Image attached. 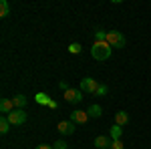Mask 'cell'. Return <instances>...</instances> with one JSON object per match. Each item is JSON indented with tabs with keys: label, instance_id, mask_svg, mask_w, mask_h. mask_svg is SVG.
I'll return each instance as SVG.
<instances>
[{
	"label": "cell",
	"instance_id": "cell-3",
	"mask_svg": "<svg viewBox=\"0 0 151 149\" xmlns=\"http://www.w3.org/2000/svg\"><path fill=\"white\" fill-rule=\"evenodd\" d=\"M99 81H95V79H91V77H85V79L81 81V91L83 93H91V95H95L97 93V89H99Z\"/></svg>",
	"mask_w": 151,
	"mask_h": 149
},
{
	"label": "cell",
	"instance_id": "cell-6",
	"mask_svg": "<svg viewBox=\"0 0 151 149\" xmlns=\"http://www.w3.org/2000/svg\"><path fill=\"white\" fill-rule=\"evenodd\" d=\"M58 133L60 135H73L75 133V129H77V125L73 123V121H58Z\"/></svg>",
	"mask_w": 151,
	"mask_h": 149
},
{
	"label": "cell",
	"instance_id": "cell-4",
	"mask_svg": "<svg viewBox=\"0 0 151 149\" xmlns=\"http://www.w3.org/2000/svg\"><path fill=\"white\" fill-rule=\"evenodd\" d=\"M8 117V121H10V125H24L26 123V113H24V109H14L10 115H6Z\"/></svg>",
	"mask_w": 151,
	"mask_h": 149
},
{
	"label": "cell",
	"instance_id": "cell-10",
	"mask_svg": "<svg viewBox=\"0 0 151 149\" xmlns=\"http://www.w3.org/2000/svg\"><path fill=\"white\" fill-rule=\"evenodd\" d=\"M87 115H89V117H93V119H99V117L103 115V109H101V105H91V107L87 109Z\"/></svg>",
	"mask_w": 151,
	"mask_h": 149
},
{
	"label": "cell",
	"instance_id": "cell-15",
	"mask_svg": "<svg viewBox=\"0 0 151 149\" xmlns=\"http://www.w3.org/2000/svg\"><path fill=\"white\" fill-rule=\"evenodd\" d=\"M8 14H10V6H8L6 0H2V2H0V18H6Z\"/></svg>",
	"mask_w": 151,
	"mask_h": 149
},
{
	"label": "cell",
	"instance_id": "cell-20",
	"mask_svg": "<svg viewBox=\"0 0 151 149\" xmlns=\"http://www.w3.org/2000/svg\"><path fill=\"white\" fill-rule=\"evenodd\" d=\"M107 91H109V89H107L105 85H99V89H97L95 95H97V97H103V95H107Z\"/></svg>",
	"mask_w": 151,
	"mask_h": 149
},
{
	"label": "cell",
	"instance_id": "cell-9",
	"mask_svg": "<svg viewBox=\"0 0 151 149\" xmlns=\"http://www.w3.org/2000/svg\"><path fill=\"white\" fill-rule=\"evenodd\" d=\"M0 111L6 113V115H10L12 111H14V103H12L10 99H2V101H0Z\"/></svg>",
	"mask_w": 151,
	"mask_h": 149
},
{
	"label": "cell",
	"instance_id": "cell-21",
	"mask_svg": "<svg viewBox=\"0 0 151 149\" xmlns=\"http://www.w3.org/2000/svg\"><path fill=\"white\" fill-rule=\"evenodd\" d=\"M123 147H125V145H123V141H121V139H117V141L111 143V149H123Z\"/></svg>",
	"mask_w": 151,
	"mask_h": 149
},
{
	"label": "cell",
	"instance_id": "cell-2",
	"mask_svg": "<svg viewBox=\"0 0 151 149\" xmlns=\"http://www.w3.org/2000/svg\"><path fill=\"white\" fill-rule=\"evenodd\" d=\"M107 42L111 46H115V48H123L125 46V36L121 35L119 30H109L107 32Z\"/></svg>",
	"mask_w": 151,
	"mask_h": 149
},
{
	"label": "cell",
	"instance_id": "cell-13",
	"mask_svg": "<svg viewBox=\"0 0 151 149\" xmlns=\"http://www.w3.org/2000/svg\"><path fill=\"white\" fill-rule=\"evenodd\" d=\"M121 135H123V127H121V125H113V127H111V135H109V137L113 139V141L121 139Z\"/></svg>",
	"mask_w": 151,
	"mask_h": 149
},
{
	"label": "cell",
	"instance_id": "cell-18",
	"mask_svg": "<svg viewBox=\"0 0 151 149\" xmlns=\"http://www.w3.org/2000/svg\"><path fill=\"white\" fill-rule=\"evenodd\" d=\"M69 53L79 55V53H81V45H79V42H70V45H69Z\"/></svg>",
	"mask_w": 151,
	"mask_h": 149
},
{
	"label": "cell",
	"instance_id": "cell-17",
	"mask_svg": "<svg viewBox=\"0 0 151 149\" xmlns=\"http://www.w3.org/2000/svg\"><path fill=\"white\" fill-rule=\"evenodd\" d=\"M93 42H107V32L99 28V30L95 32V40H93Z\"/></svg>",
	"mask_w": 151,
	"mask_h": 149
},
{
	"label": "cell",
	"instance_id": "cell-14",
	"mask_svg": "<svg viewBox=\"0 0 151 149\" xmlns=\"http://www.w3.org/2000/svg\"><path fill=\"white\" fill-rule=\"evenodd\" d=\"M12 103H14V109H22L26 105V97L24 95H16V97H12Z\"/></svg>",
	"mask_w": 151,
	"mask_h": 149
},
{
	"label": "cell",
	"instance_id": "cell-16",
	"mask_svg": "<svg viewBox=\"0 0 151 149\" xmlns=\"http://www.w3.org/2000/svg\"><path fill=\"white\" fill-rule=\"evenodd\" d=\"M8 129H10L8 117H2V119H0V133H8Z\"/></svg>",
	"mask_w": 151,
	"mask_h": 149
},
{
	"label": "cell",
	"instance_id": "cell-23",
	"mask_svg": "<svg viewBox=\"0 0 151 149\" xmlns=\"http://www.w3.org/2000/svg\"><path fill=\"white\" fill-rule=\"evenodd\" d=\"M36 149H52V145H47V143H42V145H36Z\"/></svg>",
	"mask_w": 151,
	"mask_h": 149
},
{
	"label": "cell",
	"instance_id": "cell-5",
	"mask_svg": "<svg viewBox=\"0 0 151 149\" xmlns=\"http://www.w3.org/2000/svg\"><path fill=\"white\" fill-rule=\"evenodd\" d=\"M65 99H67L69 103H73V105L81 103V101H83V91H77V89L70 87L69 91H65Z\"/></svg>",
	"mask_w": 151,
	"mask_h": 149
},
{
	"label": "cell",
	"instance_id": "cell-22",
	"mask_svg": "<svg viewBox=\"0 0 151 149\" xmlns=\"http://www.w3.org/2000/svg\"><path fill=\"white\" fill-rule=\"evenodd\" d=\"M58 89H63V91H69L70 87L67 85V83H65V81H58Z\"/></svg>",
	"mask_w": 151,
	"mask_h": 149
},
{
	"label": "cell",
	"instance_id": "cell-8",
	"mask_svg": "<svg viewBox=\"0 0 151 149\" xmlns=\"http://www.w3.org/2000/svg\"><path fill=\"white\" fill-rule=\"evenodd\" d=\"M111 143H113V139L107 137V135H99L95 139V147H99V149H111Z\"/></svg>",
	"mask_w": 151,
	"mask_h": 149
},
{
	"label": "cell",
	"instance_id": "cell-12",
	"mask_svg": "<svg viewBox=\"0 0 151 149\" xmlns=\"http://www.w3.org/2000/svg\"><path fill=\"white\" fill-rule=\"evenodd\" d=\"M35 101H36L38 105H47V107H48V103H50L52 99L48 97L47 93H36V95H35Z\"/></svg>",
	"mask_w": 151,
	"mask_h": 149
},
{
	"label": "cell",
	"instance_id": "cell-24",
	"mask_svg": "<svg viewBox=\"0 0 151 149\" xmlns=\"http://www.w3.org/2000/svg\"><path fill=\"white\" fill-rule=\"evenodd\" d=\"M48 107H50V109H57L58 103H57V101H50V103H48Z\"/></svg>",
	"mask_w": 151,
	"mask_h": 149
},
{
	"label": "cell",
	"instance_id": "cell-19",
	"mask_svg": "<svg viewBox=\"0 0 151 149\" xmlns=\"http://www.w3.org/2000/svg\"><path fill=\"white\" fill-rule=\"evenodd\" d=\"M67 147H69V145H67L63 139H58V141H55V143H52V149H67Z\"/></svg>",
	"mask_w": 151,
	"mask_h": 149
},
{
	"label": "cell",
	"instance_id": "cell-1",
	"mask_svg": "<svg viewBox=\"0 0 151 149\" xmlns=\"http://www.w3.org/2000/svg\"><path fill=\"white\" fill-rule=\"evenodd\" d=\"M91 57L95 60H107L111 57V45L109 42H93L91 46Z\"/></svg>",
	"mask_w": 151,
	"mask_h": 149
},
{
	"label": "cell",
	"instance_id": "cell-11",
	"mask_svg": "<svg viewBox=\"0 0 151 149\" xmlns=\"http://www.w3.org/2000/svg\"><path fill=\"white\" fill-rule=\"evenodd\" d=\"M127 121H129V115L125 113V111H117L115 113V125H127Z\"/></svg>",
	"mask_w": 151,
	"mask_h": 149
},
{
	"label": "cell",
	"instance_id": "cell-7",
	"mask_svg": "<svg viewBox=\"0 0 151 149\" xmlns=\"http://www.w3.org/2000/svg\"><path fill=\"white\" fill-rule=\"evenodd\" d=\"M70 121L75 123V125H85L87 121H89V115H87V111H73L70 113Z\"/></svg>",
	"mask_w": 151,
	"mask_h": 149
}]
</instances>
